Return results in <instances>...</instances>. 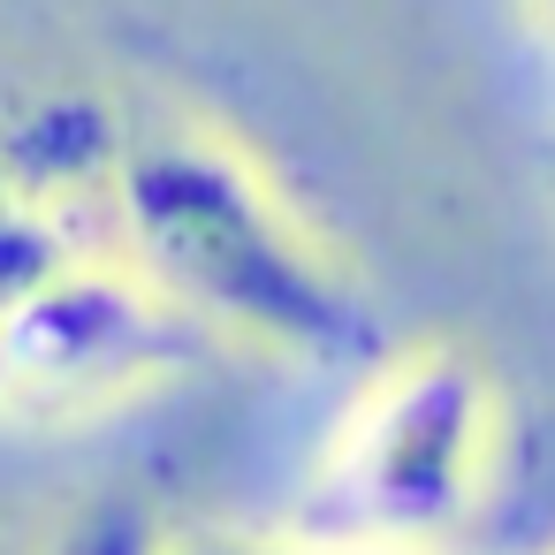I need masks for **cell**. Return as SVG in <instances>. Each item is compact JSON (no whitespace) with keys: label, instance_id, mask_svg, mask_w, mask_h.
I'll return each mask as SVG.
<instances>
[{"label":"cell","instance_id":"obj_1","mask_svg":"<svg viewBox=\"0 0 555 555\" xmlns=\"http://www.w3.org/2000/svg\"><path fill=\"white\" fill-rule=\"evenodd\" d=\"M115 259L198 335L358 373L388 327L305 206L214 122H130L115 160Z\"/></svg>","mask_w":555,"mask_h":555},{"label":"cell","instance_id":"obj_2","mask_svg":"<svg viewBox=\"0 0 555 555\" xmlns=\"http://www.w3.org/2000/svg\"><path fill=\"white\" fill-rule=\"evenodd\" d=\"M502 464V388L494 373L456 350H380L373 380L327 434L320 464L289 502L297 540L327 547H388L434 555L494 487Z\"/></svg>","mask_w":555,"mask_h":555},{"label":"cell","instance_id":"obj_3","mask_svg":"<svg viewBox=\"0 0 555 555\" xmlns=\"http://www.w3.org/2000/svg\"><path fill=\"white\" fill-rule=\"evenodd\" d=\"M198 327L115 251H85L0 312V418H92L198 358Z\"/></svg>","mask_w":555,"mask_h":555},{"label":"cell","instance_id":"obj_4","mask_svg":"<svg viewBox=\"0 0 555 555\" xmlns=\"http://www.w3.org/2000/svg\"><path fill=\"white\" fill-rule=\"evenodd\" d=\"M85 251H107V244L85 236V229H69L62 214H47L9 168H0V312H9L31 282H47L54 267H69Z\"/></svg>","mask_w":555,"mask_h":555},{"label":"cell","instance_id":"obj_5","mask_svg":"<svg viewBox=\"0 0 555 555\" xmlns=\"http://www.w3.org/2000/svg\"><path fill=\"white\" fill-rule=\"evenodd\" d=\"M160 525L138 494L122 487H100V494H77L24 555H160Z\"/></svg>","mask_w":555,"mask_h":555},{"label":"cell","instance_id":"obj_6","mask_svg":"<svg viewBox=\"0 0 555 555\" xmlns=\"http://www.w3.org/2000/svg\"><path fill=\"white\" fill-rule=\"evenodd\" d=\"M160 555H388V547H327V540H251V532H198V540H176Z\"/></svg>","mask_w":555,"mask_h":555},{"label":"cell","instance_id":"obj_7","mask_svg":"<svg viewBox=\"0 0 555 555\" xmlns=\"http://www.w3.org/2000/svg\"><path fill=\"white\" fill-rule=\"evenodd\" d=\"M532 16L547 24V39H555V0H532Z\"/></svg>","mask_w":555,"mask_h":555}]
</instances>
